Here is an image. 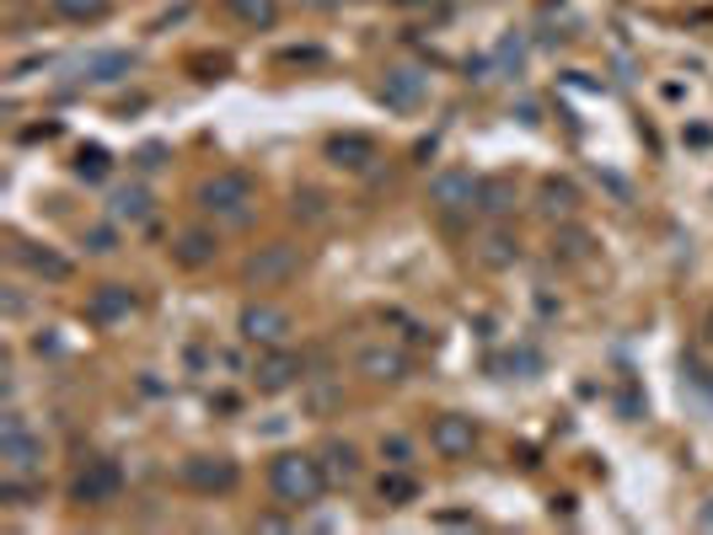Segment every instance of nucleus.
Segmentation results:
<instances>
[{
  "mask_svg": "<svg viewBox=\"0 0 713 535\" xmlns=\"http://www.w3.org/2000/svg\"><path fill=\"white\" fill-rule=\"evenodd\" d=\"M269 487H274V498L284 508H311L328 493V466L317 455L284 450V455H274V466H269Z\"/></svg>",
  "mask_w": 713,
  "mask_h": 535,
  "instance_id": "f257e3e1",
  "label": "nucleus"
},
{
  "mask_svg": "<svg viewBox=\"0 0 713 535\" xmlns=\"http://www.w3.org/2000/svg\"><path fill=\"white\" fill-rule=\"evenodd\" d=\"M199 209L204 214H215V220H231V225H242L252 214V182L242 172H215V178L199 188Z\"/></svg>",
  "mask_w": 713,
  "mask_h": 535,
  "instance_id": "f03ea898",
  "label": "nucleus"
},
{
  "mask_svg": "<svg viewBox=\"0 0 713 535\" xmlns=\"http://www.w3.org/2000/svg\"><path fill=\"white\" fill-rule=\"evenodd\" d=\"M0 461H6V476H38L43 472V440L28 434L22 413H6V428H0Z\"/></svg>",
  "mask_w": 713,
  "mask_h": 535,
  "instance_id": "7ed1b4c3",
  "label": "nucleus"
},
{
  "mask_svg": "<svg viewBox=\"0 0 713 535\" xmlns=\"http://www.w3.org/2000/svg\"><path fill=\"white\" fill-rule=\"evenodd\" d=\"M178 476H183L188 493H204V498L231 493V487L242 482V472H237V461H231V455H188Z\"/></svg>",
  "mask_w": 713,
  "mask_h": 535,
  "instance_id": "20e7f679",
  "label": "nucleus"
},
{
  "mask_svg": "<svg viewBox=\"0 0 713 535\" xmlns=\"http://www.w3.org/2000/svg\"><path fill=\"white\" fill-rule=\"evenodd\" d=\"M119 493H124L119 461H87L81 476H76V504H87V508H108Z\"/></svg>",
  "mask_w": 713,
  "mask_h": 535,
  "instance_id": "39448f33",
  "label": "nucleus"
},
{
  "mask_svg": "<svg viewBox=\"0 0 713 535\" xmlns=\"http://www.w3.org/2000/svg\"><path fill=\"white\" fill-rule=\"evenodd\" d=\"M295 268H301L295 246H284V241L258 246V252H252V263H248V284L252 290H280L284 279H295Z\"/></svg>",
  "mask_w": 713,
  "mask_h": 535,
  "instance_id": "423d86ee",
  "label": "nucleus"
},
{
  "mask_svg": "<svg viewBox=\"0 0 713 535\" xmlns=\"http://www.w3.org/2000/svg\"><path fill=\"white\" fill-rule=\"evenodd\" d=\"M242 337L248 343H269V349H280L284 337L295 332V322H290V311H280V305H269V300H258V305H248L242 311Z\"/></svg>",
  "mask_w": 713,
  "mask_h": 535,
  "instance_id": "0eeeda50",
  "label": "nucleus"
},
{
  "mask_svg": "<svg viewBox=\"0 0 713 535\" xmlns=\"http://www.w3.org/2000/svg\"><path fill=\"white\" fill-rule=\"evenodd\" d=\"M478 188L483 182L462 172V166H445V172H434L430 182V204H440L445 214H462V209H478Z\"/></svg>",
  "mask_w": 713,
  "mask_h": 535,
  "instance_id": "6e6552de",
  "label": "nucleus"
},
{
  "mask_svg": "<svg viewBox=\"0 0 713 535\" xmlns=\"http://www.w3.org/2000/svg\"><path fill=\"white\" fill-rule=\"evenodd\" d=\"M430 445H434V455H445V461H466V455L478 450V423H472V417H462V413L434 417Z\"/></svg>",
  "mask_w": 713,
  "mask_h": 535,
  "instance_id": "1a4fd4ad",
  "label": "nucleus"
},
{
  "mask_svg": "<svg viewBox=\"0 0 713 535\" xmlns=\"http://www.w3.org/2000/svg\"><path fill=\"white\" fill-rule=\"evenodd\" d=\"M129 311H134V290L129 284H97L92 300H87V316L97 327H119V322H129Z\"/></svg>",
  "mask_w": 713,
  "mask_h": 535,
  "instance_id": "9d476101",
  "label": "nucleus"
},
{
  "mask_svg": "<svg viewBox=\"0 0 713 535\" xmlns=\"http://www.w3.org/2000/svg\"><path fill=\"white\" fill-rule=\"evenodd\" d=\"M360 375L375 381V386H398V381H408V354L392 349V343H371V349L360 354Z\"/></svg>",
  "mask_w": 713,
  "mask_h": 535,
  "instance_id": "9b49d317",
  "label": "nucleus"
},
{
  "mask_svg": "<svg viewBox=\"0 0 713 535\" xmlns=\"http://www.w3.org/2000/svg\"><path fill=\"white\" fill-rule=\"evenodd\" d=\"M424 91H430L424 70L398 64V70H386V81H381V102H386V108H398V113H408V108H419V102H424Z\"/></svg>",
  "mask_w": 713,
  "mask_h": 535,
  "instance_id": "f8f14e48",
  "label": "nucleus"
},
{
  "mask_svg": "<svg viewBox=\"0 0 713 535\" xmlns=\"http://www.w3.org/2000/svg\"><path fill=\"white\" fill-rule=\"evenodd\" d=\"M307 375V364L290 354V349H274V354L258 359V370H252V381H258V391H290L295 381Z\"/></svg>",
  "mask_w": 713,
  "mask_h": 535,
  "instance_id": "ddd939ff",
  "label": "nucleus"
},
{
  "mask_svg": "<svg viewBox=\"0 0 713 535\" xmlns=\"http://www.w3.org/2000/svg\"><path fill=\"white\" fill-rule=\"evenodd\" d=\"M328 161L343 166V172H365L375 161V140H365V134H339V140H328Z\"/></svg>",
  "mask_w": 713,
  "mask_h": 535,
  "instance_id": "4468645a",
  "label": "nucleus"
},
{
  "mask_svg": "<svg viewBox=\"0 0 713 535\" xmlns=\"http://www.w3.org/2000/svg\"><path fill=\"white\" fill-rule=\"evenodd\" d=\"M108 214L119 220V225H145L151 220V193L140 188V182H124V188H113V199H108Z\"/></svg>",
  "mask_w": 713,
  "mask_h": 535,
  "instance_id": "2eb2a0df",
  "label": "nucleus"
},
{
  "mask_svg": "<svg viewBox=\"0 0 713 535\" xmlns=\"http://www.w3.org/2000/svg\"><path fill=\"white\" fill-rule=\"evenodd\" d=\"M172 252H178V263H183V268H204V263H215L220 241L210 236V231H183Z\"/></svg>",
  "mask_w": 713,
  "mask_h": 535,
  "instance_id": "dca6fc26",
  "label": "nucleus"
},
{
  "mask_svg": "<svg viewBox=\"0 0 713 535\" xmlns=\"http://www.w3.org/2000/svg\"><path fill=\"white\" fill-rule=\"evenodd\" d=\"M22 263H28L38 279H49V284H64V279L76 273V268H70V258L49 252V246H43V252H38V246H22Z\"/></svg>",
  "mask_w": 713,
  "mask_h": 535,
  "instance_id": "f3484780",
  "label": "nucleus"
},
{
  "mask_svg": "<svg viewBox=\"0 0 713 535\" xmlns=\"http://www.w3.org/2000/svg\"><path fill=\"white\" fill-rule=\"evenodd\" d=\"M322 466H328V482H354L360 476V450L333 440V445L322 450Z\"/></svg>",
  "mask_w": 713,
  "mask_h": 535,
  "instance_id": "a211bd4d",
  "label": "nucleus"
},
{
  "mask_svg": "<svg viewBox=\"0 0 713 535\" xmlns=\"http://www.w3.org/2000/svg\"><path fill=\"white\" fill-rule=\"evenodd\" d=\"M225 11H231L242 28H274V22H280V6H274V0H225Z\"/></svg>",
  "mask_w": 713,
  "mask_h": 535,
  "instance_id": "6ab92c4d",
  "label": "nucleus"
},
{
  "mask_svg": "<svg viewBox=\"0 0 713 535\" xmlns=\"http://www.w3.org/2000/svg\"><path fill=\"white\" fill-rule=\"evenodd\" d=\"M419 498V482L408 476V466H392V472L381 476V504H392V508H403Z\"/></svg>",
  "mask_w": 713,
  "mask_h": 535,
  "instance_id": "aec40b11",
  "label": "nucleus"
},
{
  "mask_svg": "<svg viewBox=\"0 0 713 535\" xmlns=\"http://www.w3.org/2000/svg\"><path fill=\"white\" fill-rule=\"evenodd\" d=\"M515 258H521V241L510 236V231H489L483 236V263L489 268H510Z\"/></svg>",
  "mask_w": 713,
  "mask_h": 535,
  "instance_id": "412c9836",
  "label": "nucleus"
},
{
  "mask_svg": "<svg viewBox=\"0 0 713 535\" xmlns=\"http://www.w3.org/2000/svg\"><path fill=\"white\" fill-rule=\"evenodd\" d=\"M60 22H102L108 17V0H49Z\"/></svg>",
  "mask_w": 713,
  "mask_h": 535,
  "instance_id": "4be33fe9",
  "label": "nucleus"
},
{
  "mask_svg": "<svg viewBox=\"0 0 713 535\" xmlns=\"http://www.w3.org/2000/svg\"><path fill=\"white\" fill-rule=\"evenodd\" d=\"M574 204H580V193H574V182H542V209L553 214V220H569L574 214Z\"/></svg>",
  "mask_w": 713,
  "mask_h": 535,
  "instance_id": "5701e85b",
  "label": "nucleus"
},
{
  "mask_svg": "<svg viewBox=\"0 0 713 535\" xmlns=\"http://www.w3.org/2000/svg\"><path fill=\"white\" fill-rule=\"evenodd\" d=\"M81 246L97 252V258H108V252H119V231H113V225H87V231H81Z\"/></svg>",
  "mask_w": 713,
  "mask_h": 535,
  "instance_id": "b1692460",
  "label": "nucleus"
},
{
  "mask_svg": "<svg viewBox=\"0 0 713 535\" xmlns=\"http://www.w3.org/2000/svg\"><path fill=\"white\" fill-rule=\"evenodd\" d=\"M87 75H92V81H113V75H129V54H97V60H87Z\"/></svg>",
  "mask_w": 713,
  "mask_h": 535,
  "instance_id": "393cba45",
  "label": "nucleus"
},
{
  "mask_svg": "<svg viewBox=\"0 0 713 535\" xmlns=\"http://www.w3.org/2000/svg\"><path fill=\"white\" fill-rule=\"evenodd\" d=\"M478 209L504 214V209H510V182H483V188H478Z\"/></svg>",
  "mask_w": 713,
  "mask_h": 535,
  "instance_id": "a878e982",
  "label": "nucleus"
},
{
  "mask_svg": "<svg viewBox=\"0 0 713 535\" xmlns=\"http://www.w3.org/2000/svg\"><path fill=\"white\" fill-rule=\"evenodd\" d=\"M553 246H563V258H574V263H580V258L590 252V236L580 231V225H569V231H559V236H553Z\"/></svg>",
  "mask_w": 713,
  "mask_h": 535,
  "instance_id": "bb28decb",
  "label": "nucleus"
},
{
  "mask_svg": "<svg viewBox=\"0 0 713 535\" xmlns=\"http://www.w3.org/2000/svg\"><path fill=\"white\" fill-rule=\"evenodd\" d=\"M381 455H386L392 466H413V445H408L403 434H386V440H381Z\"/></svg>",
  "mask_w": 713,
  "mask_h": 535,
  "instance_id": "cd10ccee",
  "label": "nucleus"
},
{
  "mask_svg": "<svg viewBox=\"0 0 713 535\" xmlns=\"http://www.w3.org/2000/svg\"><path fill=\"white\" fill-rule=\"evenodd\" d=\"M76 166H81V178H97V172H108V155H102V150H81Z\"/></svg>",
  "mask_w": 713,
  "mask_h": 535,
  "instance_id": "c85d7f7f",
  "label": "nucleus"
},
{
  "mask_svg": "<svg viewBox=\"0 0 713 535\" xmlns=\"http://www.w3.org/2000/svg\"><path fill=\"white\" fill-rule=\"evenodd\" d=\"M392 6H408V11H413V6H430V0H392Z\"/></svg>",
  "mask_w": 713,
  "mask_h": 535,
  "instance_id": "c756f323",
  "label": "nucleus"
},
{
  "mask_svg": "<svg viewBox=\"0 0 713 535\" xmlns=\"http://www.w3.org/2000/svg\"><path fill=\"white\" fill-rule=\"evenodd\" d=\"M703 525H713V504H709V508H703Z\"/></svg>",
  "mask_w": 713,
  "mask_h": 535,
  "instance_id": "7c9ffc66",
  "label": "nucleus"
},
{
  "mask_svg": "<svg viewBox=\"0 0 713 535\" xmlns=\"http://www.w3.org/2000/svg\"><path fill=\"white\" fill-rule=\"evenodd\" d=\"M307 6H333V0H307Z\"/></svg>",
  "mask_w": 713,
  "mask_h": 535,
  "instance_id": "2f4dec72",
  "label": "nucleus"
}]
</instances>
